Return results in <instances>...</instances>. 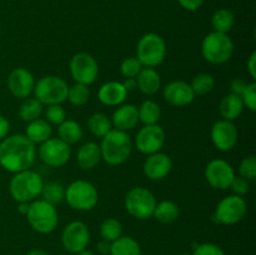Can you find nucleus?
Returning <instances> with one entry per match:
<instances>
[{
  "mask_svg": "<svg viewBox=\"0 0 256 255\" xmlns=\"http://www.w3.org/2000/svg\"><path fill=\"white\" fill-rule=\"evenodd\" d=\"M136 148L142 154H154L160 152L165 142V132L159 125H145L136 135Z\"/></svg>",
  "mask_w": 256,
  "mask_h": 255,
  "instance_id": "15",
  "label": "nucleus"
},
{
  "mask_svg": "<svg viewBox=\"0 0 256 255\" xmlns=\"http://www.w3.org/2000/svg\"><path fill=\"white\" fill-rule=\"evenodd\" d=\"M18 210H19V212H22V214L26 215L28 210H29V204H28V202H19V208H18Z\"/></svg>",
  "mask_w": 256,
  "mask_h": 255,
  "instance_id": "49",
  "label": "nucleus"
},
{
  "mask_svg": "<svg viewBox=\"0 0 256 255\" xmlns=\"http://www.w3.org/2000/svg\"><path fill=\"white\" fill-rule=\"evenodd\" d=\"M246 85L248 84L242 79H239V78H235V79H232V82H230V89H232V94L239 95V96H242V92H244V90H245Z\"/></svg>",
  "mask_w": 256,
  "mask_h": 255,
  "instance_id": "43",
  "label": "nucleus"
},
{
  "mask_svg": "<svg viewBox=\"0 0 256 255\" xmlns=\"http://www.w3.org/2000/svg\"><path fill=\"white\" fill-rule=\"evenodd\" d=\"M70 156V146L59 138H49L39 148V158L49 166H62L69 162Z\"/></svg>",
  "mask_w": 256,
  "mask_h": 255,
  "instance_id": "12",
  "label": "nucleus"
},
{
  "mask_svg": "<svg viewBox=\"0 0 256 255\" xmlns=\"http://www.w3.org/2000/svg\"><path fill=\"white\" fill-rule=\"evenodd\" d=\"M132 144L130 135L119 129H112L102 138L100 152L102 159L110 165H120L129 159Z\"/></svg>",
  "mask_w": 256,
  "mask_h": 255,
  "instance_id": "2",
  "label": "nucleus"
},
{
  "mask_svg": "<svg viewBox=\"0 0 256 255\" xmlns=\"http://www.w3.org/2000/svg\"><path fill=\"white\" fill-rule=\"evenodd\" d=\"M248 70H249V74L252 79H256V52H252L250 55L249 60H248Z\"/></svg>",
  "mask_w": 256,
  "mask_h": 255,
  "instance_id": "45",
  "label": "nucleus"
},
{
  "mask_svg": "<svg viewBox=\"0 0 256 255\" xmlns=\"http://www.w3.org/2000/svg\"><path fill=\"white\" fill-rule=\"evenodd\" d=\"M110 255H142V249L132 236H120L112 242Z\"/></svg>",
  "mask_w": 256,
  "mask_h": 255,
  "instance_id": "27",
  "label": "nucleus"
},
{
  "mask_svg": "<svg viewBox=\"0 0 256 255\" xmlns=\"http://www.w3.org/2000/svg\"><path fill=\"white\" fill-rule=\"evenodd\" d=\"M139 120L144 125H155L160 120L162 110L159 105L152 100H145L139 108H138Z\"/></svg>",
  "mask_w": 256,
  "mask_h": 255,
  "instance_id": "30",
  "label": "nucleus"
},
{
  "mask_svg": "<svg viewBox=\"0 0 256 255\" xmlns=\"http://www.w3.org/2000/svg\"><path fill=\"white\" fill-rule=\"evenodd\" d=\"M136 85L140 92L145 95H152L162 86V79L159 72L152 68H142L136 76Z\"/></svg>",
  "mask_w": 256,
  "mask_h": 255,
  "instance_id": "23",
  "label": "nucleus"
},
{
  "mask_svg": "<svg viewBox=\"0 0 256 255\" xmlns=\"http://www.w3.org/2000/svg\"><path fill=\"white\" fill-rule=\"evenodd\" d=\"M178 2L184 9L189 10V12H195L204 4V0H178Z\"/></svg>",
  "mask_w": 256,
  "mask_h": 255,
  "instance_id": "44",
  "label": "nucleus"
},
{
  "mask_svg": "<svg viewBox=\"0 0 256 255\" xmlns=\"http://www.w3.org/2000/svg\"><path fill=\"white\" fill-rule=\"evenodd\" d=\"M142 64L140 62V60L138 59L136 56H132L125 59L124 62H122V66H120V70H122V74L124 75L125 78H132V79H135V78L139 75V72H142Z\"/></svg>",
  "mask_w": 256,
  "mask_h": 255,
  "instance_id": "37",
  "label": "nucleus"
},
{
  "mask_svg": "<svg viewBox=\"0 0 256 255\" xmlns=\"http://www.w3.org/2000/svg\"><path fill=\"white\" fill-rule=\"evenodd\" d=\"M166 56V44L160 35L148 32L140 38L136 46V58L142 66L155 68L162 64Z\"/></svg>",
  "mask_w": 256,
  "mask_h": 255,
  "instance_id": "5",
  "label": "nucleus"
},
{
  "mask_svg": "<svg viewBox=\"0 0 256 255\" xmlns=\"http://www.w3.org/2000/svg\"><path fill=\"white\" fill-rule=\"evenodd\" d=\"M0 32H2V30H0Z\"/></svg>",
  "mask_w": 256,
  "mask_h": 255,
  "instance_id": "53",
  "label": "nucleus"
},
{
  "mask_svg": "<svg viewBox=\"0 0 256 255\" xmlns=\"http://www.w3.org/2000/svg\"><path fill=\"white\" fill-rule=\"evenodd\" d=\"M205 178L210 186L225 190L230 188V184L235 178V172L232 165L225 160L214 159L205 168Z\"/></svg>",
  "mask_w": 256,
  "mask_h": 255,
  "instance_id": "14",
  "label": "nucleus"
},
{
  "mask_svg": "<svg viewBox=\"0 0 256 255\" xmlns=\"http://www.w3.org/2000/svg\"><path fill=\"white\" fill-rule=\"evenodd\" d=\"M240 98H242V104L246 105L248 109H250L252 112H255L256 110V84L255 82L248 84Z\"/></svg>",
  "mask_w": 256,
  "mask_h": 255,
  "instance_id": "40",
  "label": "nucleus"
},
{
  "mask_svg": "<svg viewBox=\"0 0 256 255\" xmlns=\"http://www.w3.org/2000/svg\"><path fill=\"white\" fill-rule=\"evenodd\" d=\"M110 250H112V242H106L102 239V242H98V252L102 255H110Z\"/></svg>",
  "mask_w": 256,
  "mask_h": 255,
  "instance_id": "47",
  "label": "nucleus"
},
{
  "mask_svg": "<svg viewBox=\"0 0 256 255\" xmlns=\"http://www.w3.org/2000/svg\"><path fill=\"white\" fill-rule=\"evenodd\" d=\"M242 109H244V104H242V98L232 92L222 98L220 102V114L225 120H229V122L238 119L242 112Z\"/></svg>",
  "mask_w": 256,
  "mask_h": 255,
  "instance_id": "25",
  "label": "nucleus"
},
{
  "mask_svg": "<svg viewBox=\"0 0 256 255\" xmlns=\"http://www.w3.org/2000/svg\"><path fill=\"white\" fill-rule=\"evenodd\" d=\"M58 134H59V139L66 142L68 145H70L79 142L84 132H82V128L79 122H76L75 120L66 119L59 125Z\"/></svg>",
  "mask_w": 256,
  "mask_h": 255,
  "instance_id": "26",
  "label": "nucleus"
},
{
  "mask_svg": "<svg viewBox=\"0 0 256 255\" xmlns=\"http://www.w3.org/2000/svg\"><path fill=\"white\" fill-rule=\"evenodd\" d=\"M76 255H95V254H94V252H90V250L84 249V250H82V252H78Z\"/></svg>",
  "mask_w": 256,
  "mask_h": 255,
  "instance_id": "51",
  "label": "nucleus"
},
{
  "mask_svg": "<svg viewBox=\"0 0 256 255\" xmlns=\"http://www.w3.org/2000/svg\"><path fill=\"white\" fill-rule=\"evenodd\" d=\"M172 170V160L164 152H154L144 162V172L150 180H162Z\"/></svg>",
  "mask_w": 256,
  "mask_h": 255,
  "instance_id": "19",
  "label": "nucleus"
},
{
  "mask_svg": "<svg viewBox=\"0 0 256 255\" xmlns=\"http://www.w3.org/2000/svg\"><path fill=\"white\" fill-rule=\"evenodd\" d=\"M40 195H42V200L49 204H59L65 198V188L58 182H49L42 185Z\"/></svg>",
  "mask_w": 256,
  "mask_h": 255,
  "instance_id": "32",
  "label": "nucleus"
},
{
  "mask_svg": "<svg viewBox=\"0 0 256 255\" xmlns=\"http://www.w3.org/2000/svg\"><path fill=\"white\" fill-rule=\"evenodd\" d=\"M35 144L25 135H12L0 142V165L6 172H20L30 169L34 164Z\"/></svg>",
  "mask_w": 256,
  "mask_h": 255,
  "instance_id": "1",
  "label": "nucleus"
},
{
  "mask_svg": "<svg viewBox=\"0 0 256 255\" xmlns=\"http://www.w3.org/2000/svg\"><path fill=\"white\" fill-rule=\"evenodd\" d=\"M89 242L90 232L82 222H72L62 230V246L70 254H78L82 250L86 249Z\"/></svg>",
  "mask_w": 256,
  "mask_h": 255,
  "instance_id": "13",
  "label": "nucleus"
},
{
  "mask_svg": "<svg viewBox=\"0 0 256 255\" xmlns=\"http://www.w3.org/2000/svg\"><path fill=\"white\" fill-rule=\"evenodd\" d=\"M128 92L122 82H109L106 84L102 85L98 92V98L100 102L108 106H116L124 102L126 99Z\"/></svg>",
  "mask_w": 256,
  "mask_h": 255,
  "instance_id": "20",
  "label": "nucleus"
},
{
  "mask_svg": "<svg viewBox=\"0 0 256 255\" xmlns=\"http://www.w3.org/2000/svg\"><path fill=\"white\" fill-rule=\"evenodd\" d=\"M180 255H190V254H186V252H184V254H180Z\"/></svg>",
  "mask_w": 256,
  "mask_h": 255,
  "instance_id": "52",
  "label": "nucleus"
},
{
  "mask_svg": "<svg viewBox=\"0 0 256 255\" xmlns=\"http://www.w3.org/2000/svg\"><path fill=\"white\" fill-rule=\"evenodd\" d=\"M42 185L44 182L42 176L32 170L28 169L24 172H15L10 182V194L15 202H29L42 194Z\"/></svg>",
  "mask_w": 256,
  "mask_h": 255,
  "instance_id": "3",
  "label": "nucleus"
},
{
  "mask_svg": "<svg viewBox=\"0 0 256 255\" xmlns=\"http://www.w3.org/2000/svg\"><path fill=\"white\" fill-rule=\"evenodd\" d=\"M164 98L172 106H186L192 102L195 94L186 82L174 80L164 88Z\"/></svg>",
  "mask_w": 256,
  "mask_h": 255,
  "instance_id": "18",
  "label": "nucleus"
},
{
  "mask_svg": "<svg viewBox=\"0 0 256 255\" xmlns=\"http://www.w3.org/2000/svg\"><path fill=\"white\" fill-rule=\"evenodd\" d=\"M70 72L75 82L89 86L96 80L98 74H99V66L92 55L88 54V52H78L72 58Z\"/></svg>",
  "mask_w": 256,
  "mask_h": 255,
  "instance_id": "11",
  "label": "nucleus"
},
{
  "mask_svg": "<svg viewBox=\"0 0 256 255\" xmlns=\"http://www.w3.org/2000/svg\"><path fill=\"white\" fill-rule=\"evenodd\" d=\"M230 188H232L234 195H238V196H242V195H245L250 190V184L249 180H246L245 178L235 176L232 179V184H230Z\"/></svg>",
  "mask_w": 256,
  "mask_h": 255,
  "instance_id": "42",
  "label": "nucleus"
},
{
  "mask_svg": "<svg viewBox=\"0 0 256 255\" xmlns=\"http://www.w3.org/2000/svg\"><path fill=\"white\" fill-rule=\"evenodd\" d=\"M122 85H124V86H125L126 92H129V90L134 89V88L136 86V80L132 79V78H126V82H122Z\"/></svg>",
  "mask_w": 256,
  "mask_h": 255,
  "instance_id": "48",
  "label": "nucleus"
},
{
  "mask_svg": "<svg viewBox=\"0 0 256 255\" xmlns=\"http://www.w3.org/2000/svg\"><path fill=\"white\" fill-rule=\"evenodd\" d=\"M10 124L8 122V119L2 115H0V140H2L4 138H6L8 132H9Z\"/></svg>",
  "mask_w": 256,
  "mask_h": 255,
  "instance_id": "46",
  "label": "nucleus"
},
{
  "mask_svg": "<svg viewBox=\"0 0 256 255\" xmlns=\"http://www.w3.org/2000/svg\"><path fill=\"white\" fill-rule=\"evenodd\" d=\"M246 210V202L242 196L229 195L218 204L212 218L218 224L234 225L245 216Z\"/></svg>",
  "mask_w": 256,
  "mask_h": 255,
  "instance_id": "10",
  "label": "nucleus"
},
{
  "mask_svg": "<svg viewBox=\"0 0 256 255\" xmlns=\"http://www.w3.org/2000/svg\"><path fill=\"white\" fill-rule=\"evenodd\" d=\"M25 136L34 144H42L45 140L52 138V126L44 119H35L29 122L26 126Z\"/></svg>",
  "mask_w": 256,
  "mask_h": 255,
  "instance_id": "24",
  "label": "nucleus"
},
{
  "mask_svg": "<svg viewBox=\"0 0 256 255\" xmlns=\"http://www.w3.org/2000/svg\"><path fill=\"white\" fill-rule=\"evenodd\" d=\"M192 255H226L224 250L218 245L212 244V242H204V244L198 245L194 249Z\"/></svg>",
  "mask_w": 256,
  "mask_h": 255,
  "instance_id": "41",
  "label": "nucleus"
},
{
  "mask_svg": "<svg viewBox=\"0 0 256 255\" xmlns=\"http://www.w3.org/2000/svg\"><path fill=\"white\" fill-rule=\"evenodd\" d=\"M26 255H49L46 252H44V250H40V249H34L32 250V252H28Z\"/></svg>",
  "mask_w": 256,
  "mask_h": 255,
  "instance_id": "50",
  "label": "nucleus"
},
{
  "mask_svg": "<svg viewBox=\"0 0 256 255\" xmlns=\"http://www.w3.org/2000/svg\"><path fill=\"white\" fill-rule=\"evenodd\" d=\"M26 219L30 226L40 234H49L56 228L59 216L55 205L49 204L45 200H36L29 205Z\"/></svg>",
  "mask_w": 256,
  "mask_h": 255,
  "instance_id": "6",
  "label": "nucleus"
},
{
  "mask_svg": "<svg viewBox=\"0 0 256 255\" xmlns=\"http://www.w3.org/2000/svg\"><path fill=\"white\" fill-rule=\"evenodd\" d=\"M239 172L246 180H254L256 178V158L248 156L244 158L240 162Z\"/></svg>",
  "mask_w": 256,
  "mask_h": 255,
  "instance_id": "39",
  "label": "nucleus"
},
{
  "mask_svg": "<svg viewBox=\"0 0 256 255\" xmlns=\"http://www.w3.org/2000/svg\"><path fill=\"white\" fill-rule=\"evenodd\" d=\"M212 24L215 32L228 34V32L234 28L235 16L234 14H232V12H230L229 9L222 8V9L216 10V12H214V15H212Z\"/></svg>",
  "mask_w": 256,
  "mask_h": 255,
  "instance_id": "29",
  "label": "nucleus"
},
{
  "mask_svg": "<svg viewBox=\"0 0 256 255\" xmlns=\"http://www.w3.org/2000/svg\"><path fill=\"white\" fill-rule=\"evenodd\" d=\"M65 200L75 210L89 212L98 204V190L92 182L85 180L72 182L65 190Z\"/></svg>",
  "mask_w": 256,
  "mask_h": 255,
  "instance_id": "7",
  "label": "nucleus"
},
{
  "mask_svg": "<svg viewBox=\"0 0 256 255\" xmlns=\"http://www.w3.org/2000/svg\"><path fill=\"white\" fill-rule=\"evenodd\" d=\"M152 215L162 224H172L179 218V206L172 200H162L156 204Z\"/></svg>",
  "mask_w": 256,
  "mask_h": 255,
  "instance_id": "28",
  "label": "nucleus"
},
{
  "mask_svg": "<svg viewBox=\"0 0 256 255\" xmlns=\"http://www.w3.org/2000/svg\"><path fill=\"white\" fill-rule=\"evenodd\" d=\"M156 200L154 194L145 188H132L125 196V208L136 219H150L154 214Z\"/></svg>",
  "mask_w": 256,
  "mask_h": 255,
  "instance_id": "9",
  "label": "nucleus"
},
{
  "mask_svg": "<svg viewBox=\"0 0 256 255\" xmlns=\"http://www.w3.org/2000/svg\"><path fill=\"white\" fill-rule=\"evenodd\" d=\"M90 132L98 138H104L112 130V122L102 112H95L88 120Z\"/></svg>",
  "mask_w": 256,
  "mask_h": 255,
  "instance_id": "31",
  "label": "nucleus"
},
{
  "mask_svg": "<svg viewBox=\"0 0 256 255\" xmlns=\"http://www.w3.org/2000/svg\"><path fill=\"white\" fill-rule=\"evenodd\" d=\"M45 120L49 124L60 125L64 120H66V112L60 104L48 105V109L45 112Z\"/></svg>",
  "mask_w": 256,
  "mask_h": 255,
  "instance_id": "38",
  "label": "nucleus"
},
{
  "mask_svg": "<svg viewBox=\"0 0 256 255\" xmlns=\"http://www.w3.org/2000/svg\"><path fill=\"white\" fill-rule=\"evenodd\" d=\"M8 86L10 92L16 98H28L34 90L35 80L32 72L24 68H16L8 78Z\"/></svg>",
  "mask_w": 256,
  "mask_h": 255,
  "instance_id": "17",
  "label": "nucleus"
},
{
  "mask_svg": "<svg viewBox=\"0 0 256 255\" xmlns=\"http://www.w3.org/2000/svg\"><path fill=\"white\" fill-rule=\"evenodd\" d=\"M68 90L69 86L66 82L55 75L42 78L34 86L35 98L42 104L46 105L62 104L68 99Z\"/></svg>",
  "mask_w": 256,
  "mask_h": 255,
  "instance_id": "8",
  "label": "nucleus"
},
{
  "mask_svg": "<svg viewBox=\"0 0 256 255\" xmlns=\"http://www.w3.org/2000/svg\"><path fill=\"white\" fill-rule=\"evenodd\" d=\"M122 228L119 220L114 219V218H109V219H105L102 222L100 234H102V239L106 240V242H115V240L122 236Z\"/></svg>",
  "mask_w": 256,
  "mask_h": 255,
  "instance_id": "34",
  "label": "nucleus"
},
{
  "mask_svg": "<svg viewBox=\"0 0 256 255\" xmlns=\"http://www.w3.org/2000/svg\"><path fill=\"white\" fill-rule=\"evenodd\" d=\"M202 56L212 64H224L234 54V42L224 32H212L202 42Z\"/></svg>",
  "mask_w": 256,
  "mask_h": 255,
  "instance_id": "4",
  "label": "nucleus"
},
{
  "mask_svg": "<svg viewBox=\"0 0 256 255\" xmlns=\"http://www.w3.org/2000/svg\"><path fill=\"white\" fill-rule=\"evenodd\" d=\"M214 85H215L214 78H212L210 74L202 72V74L196 75V76L192 79L190 86H192V92H194L195 95L196 94L204 95L212 92V90L214 89Z\"/></svg>",
  "mask_w": 256,
  "mask_h": 255,
  "instance_id": "36",
  "label": "nucleus"
},
{
  "mask_svg": "<svg viewBox=\"0 0 256 255\" xmlns=\"http://www.w3.org/2000/svg\"><path fill=\"white\" fill-rule=\"evenodd\" d=\"M238 129L229 120H219L212 128V142L220 152H229L238 142Z\"/></svg>",
  "mask_w": 256,
  "mask_h": 255,
  "instance_id": "16",
  "label": "nucleus"
},
{
  "mask_svg": "<svg viewBox=\"0 0 256 255\" xmlns=\"http://www.w3.org/2000/svg\"><path fill=\"white\" fill-rule=\"evenodd\" d=\"M78 164L82 169L90 170L96 166L102 160V152L96 142H88L79 148L76 154Z\"/></svg>",
  "mask_w": 256,
  "mask_h": 255,
  "instance_id": "22",
  "label": "nucleus"
},
{
  "mask_svg": "<svg viewBox=\"0 0 256 255\" xmlns=\"http://www.w3.org/2000/svg\"><path fill=\"white\" fill-rule=\"evenodd\" d=\"M89 96V88L84 84L76 82L72 86H69V90H68V100L76 106H82V105L86 104Z\"/></svg>",
  "mask_w": 256,
  "mask_h": 255,
  "instance_id": "35",
  "label": "nucleus"
},
{
  "mask_svg": "<svg viewBox=\"0 0 256 255\" xmlns=\"http://www.w3.org/2000/svg\"><path fill=\"white\" fill-rule=\"evenodd\" d=\"M139 122L138 108L132 104H125L118 108L112 114V122L116 129L126 132L132 129Z\"/></svg>",
  "mask_w": 256,
  "mask_h": 255,
  "instance_id": "21",
  "label": "nucleus"
},
{
  "mask_svg": "<svg viewBox=\"0 0 256 255\" xmlns=\"http://www.w3.org/2000/svg\"><path fill=\"white\" fill-rule=\"evenodd\" d=\"M42 112V104L34 98V99H26L22 104L19 109V115L24 122H32L35 119H39Z\"/></svg>",
  "mask_w": 256,
  "mask_h": 255,
  "instance_id": "33",
  "label": "nucleus"
}]
</instances>
